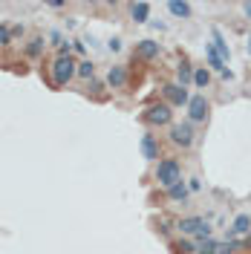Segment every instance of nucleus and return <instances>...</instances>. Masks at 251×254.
Masks as SVG:
<instances>
[{
  "label": "nucleus",
  "mask_w": 251,
  "mask_h": 254,
  "mask_svg": "<svg viewBox=\"0 0 251 254\" xmlns=\"http://www.w3.org/2000/svg\"><path fill=\"white\" fill-rule=\"evenodd\" d=\"M208 101H205V95H190V101H188V116H190V122H205L208 119Z\"/></svg>",
  "instance_id": "nucleus-4"
},
{
  "label": "nucleus",
  "mask_w": 251,
  "mask_h": 254,
  "mask_svg": "<svg viewBox=\"0 0 251 254\" xmlns=\"http://www.w3.org/2000/svg\"><path fill=\"white\" fill-rule=\"evenodd\" d=\"M107 49H110V52H119V49H122V41H119V38H113V41L107 43Z\"/></svg>",
  "instance_id": "nucleus-24"
},
{
  "label": "nucleus",
  "mask_w": 251,
  "mask_h": 254,
  "mask_svg": "<svg viewBox=\"0 0 251 254\" xmlns=\"http://www.w3.org/2000/svg\"><path fill=\"white\" fill-rule=\"evenodd\" d=\"M130 15H133L136 23H147V18H150V3H133Z\"/></svg>",
  "instance_id": "nucleus-9"
},
{
  "label": "nucleus",
  "mask_w": 251,
  "mask_h": 254,
  "mask_svg": "<svg viewBox=\"0 0 251 254\" xmlns=\"http://www.w3.org/2000/svg\"><path fill=\"white\" fill-rule=\"evenodd\" d=\"M145 119H147L150 125H167V122H170V104H153V107L145 113Z\"/></svg>",
  "instance_id": "nucleus-7"
},
{
  "label": "nucleus",
  "mask_w": 251,
  "mask_h": 254,
  "mask_svg": "<svg viewBox=\"0 0 251 254\" xmlns=\"http://www.w3.org/2000/svg\"><path fill=\"white\" fill-rule=\"evenodd\" d=\"M243 9H246V15H251V3H246V6H243Z\"/></svg>",
  "instance_id": "nucleus-26"
},
{
  "label": "nucleus",
  "mask_w": 251,
  "mask_h": 254,
  "mask_svg": "<svg viewBox=\"0 0 251 254\" xmlns=\"http://www.w3.org/2000/svg\"><path fill=\"white\" fill-rule=\"evenodd\" d=\"M75 72H78V64L72 61L69 55H58V58H55V64H52V81H55L58 87H61V84H66V81H69Z\"/></svg>",
  "instance_id": "nucleus-2"
},
{
  "label": "nucleus",
  "mask_w": 251,
  "mask_h": 254,
  "mask_svg": "<svg viewBox=\"0 0 251 254\" xmlns=\"http://www.w3.org/2000/svg\"><path fill=\"white\" fill-rule=\"evenodd\" d=\"M167 196H170L173 202H185V199H188V185L179 179L176 185H170V188H167Z\"/></svg>",
  "instance_id": "nucleus-11"
},
{
  "label": "nucleus",
  "mask_w": 251,
  "mask_h": 254,
  "mask_svg": "<svg viewBox=\"0 0 251 254\" xmlns=\"http://www.w3.org/2000/svg\"><path fill=\"white\" fill-rule=\"evenodd\" d=\"M9 41H12V32L6 29V26H0V46H6Z\"/></svg>",
  "instance_id": "nucleus-23"
},
{
  "label": "nucleus",
  "mask_w": 251,
  "mask_h": 254,
  "mask_svg": "<svg viewBox=\"0 0 251 254\" xmlns=\"http://www.w3.org/2000/svg\"><path fill=\"white\" fill-rule=\"evenodd\" d=\"M26 52H29L32 58H35V55H41V52H43V38H32L29 46H26Z\"/></svg>",
  "instance_id": "nucleus-20"
},
{
  "label": "nucleus",
  "mask_w": 251,
  "mask_h": 254,
  "mask_svg": "<svg viewBox=\"0 0 251 254\" xmlns=\"http://www.w3.org/2000/svg\"><path fill=\"white\" fill-rule=\"evenodd\" d=\"M165 98H167L170 104H176V107H188V101H190L188 90L179 87V84H167V87H165Z\"/></svg>",
  "instance_id": "nucleus-6"
},
{
  "label": "nucleus",
  "mask_w": 251,
  "mask_h": 254,
  "mask_svg": "<svg viewBox=\"0 0 251 254\" xmlns=\"http://www.w3.org/2000/svg\"><path fill=\"white\" fill-rule=\"evenodd\" d=\"M170 252H173V254H193V243L179 240V243H173V246H170Z\"/></svg>",
  "instance_id": "nucleus-17"
},
{
  "label": "nucleus",
  "mask_w": 251,
  "mask_h": 254,
  "mask_svg": "<svg viewBox=\"0 0 251 254\" xmlns=\"http://www.w3.org/2000/svg\"><path fill=\"white\" fill-rule=\"evenodd\" d=\"M202 185H199V179H190V185H188V190H199Z\"/></svg>",
  "instance_id": "nucleus-25"
},
{
  "label": "nucleus",
  "mask_w": 251,
  "mask_h": 254,
  "mask_svg": "<svg viewBox=\"0 0 251 254\" xmlns=\"http://www.w3.org/2000/svg\"><path fill=\"white\" fill-rule=\"evenodd\" d=\"M179 231L182 234H196L199 240H211V225L202 220V217H185L179 222Z\"/></svg>",
  "instance_id": "nucleus-3"
},
{
  "label": "nucleus",
  "mask_w": 251,
  "mask_h": 254,
  "mask_svg": "<svg viewBox=\"0 0 251 254\" xmlns=\"http://www.w3.org/2000/svg\"><path fill=\"white\" fill-rule=\"evenodd\" d=\"M208 81H211L208 69H196V72H193V84H196V87H208Z\"/></svg>",
  "instance_id": "nucleus-21"
},
{
  "label": "nucleus",
  "mask_w": 251,
  "mask_h": 254,
  "mask_svg": "<svg viewBox=\"0 0 251 254\" xmlns=\"http://www.w3.org/2000/svg\"><path fill=\"white\" fill-rule=\"evenodd\" d=\"M251 231V217L249 214H240L237 220H234V228L228 231V234H249Z\"/></svg>",
  "instance_id": "nucleus-12"
},
{
  "label": "nucleus",
  "mask_w": 251,
  "mask_h": 254,
  "mask_svg": "<svg viewBox=\"0 0 251 254\" xmlns=\"http://www.w3.org/2000/svg\"><path fill=\"white\" fill-rule=\"evenodd\" d=\"M142 153H145V159H159V145H156V139L150 136V133H145L142 136Z\"/></svg>",
  "instance_id": "nucleus-8"
},
{
  "label": "nucleus",
  "mask_w": 251,
  "mask_h": 254,
  "mask_svg": "<svg viewBox=\"0 0 251 254\" xmlns=\"http://www.w3.org/2000/svg\"><path fill=\"white\" fill-rule=\"evenodd\" d=\"M214 49L220 52L222 61H228V55H231V49H228V43H225V38L220 35V29H214Z\"/></svg>",
  "instance_id": "nucleus-14"
},
{
  "label": "nucleus",
  "mask_w": 251,
  "mask_h": 254,
  "mask_svg": "<svg viewBox=\"0 0 251 254\" xmlns=\"http://www.w3.org/2000/svg\"><path fill=\"white\" fill-rule=\"evenodd\" d=\"M125 66H110V75H107V81H110V87H122L125 84Z\"/></svg>",
  "instance_id": "nucleus-15"
},
{
  "label": "nucleus",
  "mask_w": 251,
  "mask_h": 254,
  "mask_svg": "<svg viewBox=\"0 0 251 254\" xmlns=\"http://www.w3.org/2000/svg\"><path fill=\"white\" fill-rule=\"evenodd\" d=\"M217 249H220V246H217L214 240H202V246H199V252L196 254H214Z\"/></svg>",
  "instance_id": "nucleus-22"
},
{
  "label": "nucleus",
  "mask_w": 251,
  "mask_h": 254,
  "mask_svg": "<svg viewBox=\"0 0 251 254\" xmlns=\"http://www.w3.org/2000/svg\"><path fill=\"white\" fill-rule=\"evenodd\" d=\"M182 179V170H179V162L176 159H162L156 168V182L162 188H170Z\"/></svg>",
  "instance_id": "nucleus-1"
},
{
  "label": "nucleus",
  "mask_w": 251,
  "mask_h": 254,
  "mask_svg": "<svg viewBox=\"0 0 251 254\" xmlns=\"http://www.w3.org/2000/svg\"><path fill=\"white\" fill-rule=\"evenodd\" d=\"M136 52H139L142 58H156L159 43H153V41H139V43H136Z\"/></svg>",
  "instance_id": "nucleus-10"
},
{
  "label": "nucleus",
  "mask_w": 251,
  "mask_h": 254,
  "mask_svg": "<svg viewBox=\"0 0 251 254\" xmlns=\"http://www.w3.org/2000/svg\"><path fill=\"white\" fill-rule=\"evenodd\" d=\"M170 139H173V145L190 148V145H193V127H190V122H185V125H173V127H170Z\"/></svg>",
  "instance_id": "nucleus-5"
},
{
  "label": "nucleus",
  "mask_w": 251,
  "mask_h": 254,
  "mask_svg": "<svg viewBox=\"0 0 251 254\" xmlns=\"http://www.w3.org/2000/svg\"><path fill=\"white\" fill-rule=\"evenodd\" d=\"M167 9H170V15H176V18H188L190 15L188 3H167Z\"/></svg>",
  "instance_id": "nucleus-16"
},
{
  "label": "nucleus",
  "mask_w": 251,
  "mask_h": 254,
  "mask_svg": "<svg viewBox=\"0 0 251 254\" xmlns=\"http://www.w3.org/2000/svg\"><path fill=\"white\" fill-rule=\"evenodd\" d=\"M249 52H251V38H249Z\"/></svg>",
  "instance_id": "nucleus-27"
},
{
  "label": "nucleus",
  "mask_w": 251,
  "mask_h": 254,
  "mask_svg": "<svg viewBox=\"0 0 251 254\" xmlns=\"http://www.w3.org/2000/svg\"><path fill=\"white\" fill-rule=\"evenodd\" d=\"M205 52H208V64H211V66H214V69H217V72H225V66H222V58H220V52H217V49H214V43H208V46H205Z\"/></svg>",
  "instance_id": "nucleus-13"
},
{
  "label": "nucleus",
  "mask_w": 251,
  "mask_h": 254,
  "mask_svg": "<svg viewBox=\"0 0 251 254\" xmlns=\"http://www.w3.org/2000/svg\"><path fill=\"white\" fill-rule=\"evenodd\" d=\"M188 81H193V69H190V64H182L179 66V87H185Z\"/></svg>",
  "instance_id": "nucleus-19"
},
{
  "label": "nucleus",
  "mask_w": 251,
  "mask_h": 254,
  "mask_svg": "<svg viewBox=\"0 0 251 254\" xmlns=\"http://www.w3.org/2000/svg\"><path fill=\"white\" fill-rule=\"evenodd\" d=\"M75 75H81V78H87V81H90V78L95 75V66L90 61H81V64H78V72H75Z\"/></svg>",
  "instance_id": "nucleus-18"
}]
</instances>
